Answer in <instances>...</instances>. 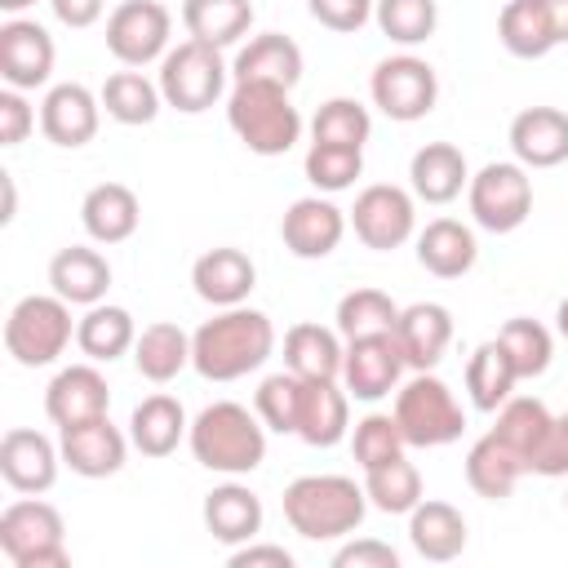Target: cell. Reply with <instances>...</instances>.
I'll return each instance as SVG.
<instances>
[{"instance_id":"6da1fadb","label":"cell","mask_w":568,"mask_h":568,"mask_svg":"<svg viewBox=\"0 0 568 568\" xmlns=\"http://www.w3.org/2000/svg\"><path fill=\"white\" fill-rule=\"evenodd\" d=\"M275 351V324L253 306H222L191 333V368L204 382H240Z\"/></svg>"},{"instance_id":"7a4b0ae2","label":"cell","mask_w":568,"mask_h":568,"mask_svg":"<svg viewBox=\"0 0 568 568\" xmlns=\"http://www.w3.org/2000/svg\"><path fill=\"white\" fill-rule=\"evenodd\" d=\"M191 457L217 475H248L266 462V422L235 399H217L195 413L186 430Z\"/></svg>"},{"instance_id":"3957f363","label":"cell","mask_w":568,"mask_h":568,"mask_svg":"<svg viewBox=\"0 0 568 568\" xmlns=\"http://www.w3.org/2000/svg\"><path fill=\"white\" fill-rule=\"evenodd\" d=\"M368 493L351 475H297L284 488V519L306 541H337L364 524Z\"/></svg>"},{"instance_id":"277c9868","label":"cell","mask_w":568,"mask_h":568,"mask_svg":"<svg viewBox=\"0 0 568 568\" xmlns=\"http://www.w3.org/2000/svg\"><path fill=\"white\" fill-rule=\"evenodd\" d=\"M293 89L235 80L226 93V124L253 155H284L302 138V115L288 98Z\"/></svg>"},{"instance_id":"5b68a950","label":"cell","mask_w":568,"mask_h":568,"mask_svg":"<svg viewBox=\"0 0 568 568\" xmlns=\"http://www.w3.org/2000/svg\"><path fill=\"white\" fill-rule=\"evenodd\" d=\"M0 550L13 568H67V524L58 506L40 497H18L0 510Z\"/></svg>"},{"instance_id":"8992f818","label":"cell","mask_w":568,"mask_h":568,"mask_svg":"<svg viewBox=\"0 0 568 568\" xmlns=\"http://www.w3.org/2000/svg\"><path fill=\"white\" fill-rule=\"evenodd\" d=\"M160 93L164 106L182 111V115H200L213 102H222V93H231V67L222 58V49L200 44V40H182L178 49H169L160 58Z\"/></svg>"},{"instance_id":"52a82bcc","label":"cell","mask_w":568,"mask_h":568,"mask_svg":"<svg viewBox=\"0 0 568 568\" xmlns=\"http://www.w3.org/2000/svg\"><path fill=\"white\" fill-rule=\"evenodd\" d=\"M75 337L71 324V302L58 293H31L22 297L9 320H4V351L22 364V368H44L53 364Z\"/></svg>"},{"instance_id":"ba28073f","label":"cell","mask_w":568,"mask_h":568,"mask_svg":"<svg viewBox=\"0 0 568 568\" xmlns=\"http://www.w3.org/2000/svg\"><path fill=\"white\" fill-rule=\"evenodd\" d=\"M395 422L408 448H444L466 430V413L453 386L439 382L435 373H417L395 390Z\"/></svg>"},{"instance_id":"9c48e42d","label":"cell","mask_w":568,"mask_h":568,"mask_svg":"<svg viewBox=\"0 0 568 568\" xmlns=\"http://www.w3.org/2000/svg\"><path fill=\"white\" fill-rule=\"evenodd\" d=\"M466 204H470L475 226H484L493 235H510L532 213V178L519 160H493L470 178Z\"/></svg>"},{"instance_id":"30bf717a","label":"cell","mask_w":568,"mask_h":568,"mask_svg":"<svg viewBox=\"0 0 568 568\" xmlns=\"http://www.w3.org/2000/svg\"><path fill=\"white\" fill-rule=\"evenodd\" d=\"M368 93H373V106L386 120L413 124V120H426L435 111V102H439V75H435V67L426 58L395 53V58H382L373 67Z\"/></svg>"},{"instance_id":"8fae6325","label":"cell","mask_w":568,"mask_h":568,"mask_svg":"<svg viewBox=\"0 0 568 568\" xmlns=\"http://www.w3.org/2000/svg\"><path fill=\"white\" fill-rule=\"evenodd\" d=\"M355 240L373 253H390L399 244L413 240L417 231V204L404 186H390V182H373L355 195V209L346 213Z\"/></svg>"},{"instance_id":"7c38bea8","label":"cell","mask_w":568,"mask_h":568,"mask_svg":"<svg viewBox=\"0 0 568 568\" xmlns=\"http://www.w3.org/2000/svg\"><path fill=\"white\" fill-rule=\"evenodd\" d=\"M173 18L160 0H124L106 18V49L124 67H146L169 53Z\"/></svg>"},{"instance_id":"4fadbf2b","label":"cell","mask_w":568,"mask_h":568,"mask_svg":"<svg viewBox=\"0 0 568 568\" xmlns=\"http://www.w3.org/2000/svg\"><path fill=\"white\" fill-rule=\"evenodd\" d=\"M404 351L395 342V333H373V337H351L346 355H342V382L351 399H386L390 390H399L404 377Z\"/></svg>"},{"instance_id":"5bb4252c","label":"cell","mask_w":568,"mask_h":568,"mask_svg":"<svg viewBox=\"0 0 568 568\" xmlns=\"http://www.w3.org/2000/svg\"><path fill=\"white\" fill-rule=\"evenodd\" d=\"M53 58H58L53 36H49L40 22H31V18H9V22L0 27V80H4L9 89L31 93V89L49 84Z\"/></svg>"},{"instance_id":"9a60e30c","label":"cell","mask_w":568,"mask_h":568,"mask_svg":"<svg viewBox=\"0 0 568 568\" xmlns=\"http://www.w3.org/2000/svg\"><path fill=\"white\" fill-rule=\"evenodd\" d=\"M346 213L333 204V200H324V195H302V200H293L288 209H284V217H280V240H284V248L293 253V257H302V262H320V257H328L337 244H342V235H346Z\"/></svg>"},{"instance_id":"2e32d148","label":"cell","mask_w":568,"mask_h":568,"mask_svg":"<svg viewBox=\"0 0 568 568\" xmlns=\"http://www.w3.org/2000/svg\"><path fill=\"white\" fill-rule=\"evenodd\" d=\"M58 466H62V448L31 426H13L0 439V475L13 493H49L58 484Z\"/></svg>"},{"instance_id":"e0dca14e","label":"cell","mask_w":568,"mask_h":568,"mask_svg":"<svg viewBox=\"0 0 568 568\" xmlns=\"http://www.w3.org/2000/svg\"><path fill=\"white\" fill-rule=\"evenodd\" d=\"M129 435L120 426H111V417H93V422H75L58 430V448H62V466H71L84 479H106L124 466L129 457Z\"/></svg>"},{"instance_id":"ac0fdd59","label":"cell","mask_w":568,"mask_h":568,"mask_svg":"<svg viewBox=\"0 0 568 568\" xmlns=\"http://www.w3.org/2000/svg\"><path fill=\"white\" fill-rule=\"evenodd\" d=\"M98 124H102V98L89 93V89L75 84V80L53 84V89L44 93V102H40V133H44L53 146L75 151V146L93 142Z\"/></svg>"},{"instance_id":"d6986e66","label":"cell","mask_w":568,"mask_h":568,"mask_svg":"<svg viewBox=\"0 0 568 568\" xmlns=\"http://www.w3.org/2000/svg\"><path fill=\"white\" fill-rule=\"evenodd\" d=\"M106 408H111V390H106V377L93 368V359L58 368V377L44 386V413L58 430L75 426V422L106 417Z\"/></svg>"},{"instance_id":"ffe728a7","label":"cell","mask_w":568,"mask_h":568,"mask_svg":"<svg viewBox=\"0 0 568 568\" xmlns=\"http://www.w3.org/2000/svg\"><path fill=\"white\" fill-rule=\"evenodd\" d=\"M191 284H195V297L217 306V311L222 306H244L253 284H257V266H253V257L244 248L222 244V248H209V253L195 257Z\"/></svg>"},{"instance_id":"44dd1931","label":"cell","mask_w":568,"mask_h":568,"mask_svg":"<svg viewBox=\"0 0 568 568\" xmlns=\"http://www.w3.org/2000/svg\"><path fill=\"white\" fill-rule=\"evenodd\" d=\"M510 151L524 169H555L568 160V115L559 106H524L510 120Z\"/></svg>"},{"instance_id":"7402d4cb","label":"cell","mask_w":568,"mask_h":568,"mask_svg":"<svg viewBox=\"0 0 568 568\" xmlns=\"http://www.w3.org/2000/svg\"><path fill=\"white\" fill-rule=\"evenodd\" d=\"M346 430H351V395L337 386V377H306L297 439L311 448H333L346 439Z\"/></svg>"},{"instance_id":"603a6c76","label":"cell","mask_w":568,"mask_h":568,"mask_svg":"<svg viewBox=\"0 0 568 568\" xmlns=\"http://www.w3.org/2000/svg\"><path fill=\"white\" fill-rule=\"evenodd\" d=\"M262 519H266L262 497L248 484H235V475L204 497V528H209L213 541H222L231 550L244 546V541H253L262 532Z\"/></svg>"},{"instance_id":"cb8c5ba5","label":"cell","mask_w":568,"mask_h":568,"mask_svg":"<svg viewBox=\"0 0 568 568\" xmlns=\"http://www.w3.org/2000/svg\"><path fill=\"white\" fill-rule=\"evenodd\" d=\"M395 342H399L408 368L430 373L444 359L448 342H453V315H448V306H439V302H413V306H404L399 311V324H395Z\"/></svg>"},{"instance_id":"d4e9b609","label":"cell","mask_w":568,"mask_h":568,"mask_svg":"<svg viewBox=\"0 0 568 568\" xmlns=\"http://www.w3.org/2000/svg\"><path fill=\"white\" fill-rule=\"evenodd\" d=\"M142 222V204L124 182H98L80 200V226L93 244H124Z\"/></svg>"},{"instance_id":"484cf974","label":"cell","mask_w":568,"mask_h":568,"mask_svg":"<svg viewBox=\"0 0 568 568\" xmlns=\"http://www.w3.org/2000/svg\"><path fill=\"white\" fill-rule=\"evenodd\" d=\"M235 80H257V84H280V89H297L302 80V49L297 40L280 36V31H262L248 44H240L235 62H231V84Z\"/></svg>"},{"instance_id":"4316f807","label":"cell","mask_w":568,"mask_h":568,"mask_svg":"<svg viewBox=\"0 0 568 568\" xmlns=\"http://www.w3.org/2000/svg\"><path fill=\"white\" fill-rule=\"evenodd\" d=\"M408 186L426 204H453L470 186L466 155L453 142H426V146H417L413 160H408Z\"/></svg>"},{"instance_id":"83f0119b","label":"cell","mask_w":568,"mask_h":568,"mask_svg":"<svg viewBox=\"0 0 568 568\" xmlns=\"http://www.w3.org/2000/svg\"><path fill=\"white\" fill-rule=\"evenodd\" d=\"M49 284L71 306H93L111 288V262L98 248H89V244H67L49 262Z\"/></svg>"},{"instance_id":"f1b7e54d","label":"cell","mask_w":568,"mask_h":568,"mask_svg":"<svg viewBox=\"0 0 568 568\" xmlns=\"http://www.w3.org/2000/svg\"><path fill=\"white\" fill-rule=\"evenodd\" d=\"M408 541L422 559L430 564H448L466 550V519L453 501H435V497H422L413 510H408Z\"/></svg>"},{"instance_id":"f546056e","label":"cell","mask_w":568,"mask_h":568,"mask_svg":"<svg viewBox=\"0 0 568 568\" xmlns=\"http://www.w3.org/2000/svg\"><path fill=\"white\" fill-rule=\"evenodd\" d=\"M479 257L475 231L457 217H435L417 231V262L435 275V280H462Z\"/></svg>"},{"instance_id":"4dcf8cb0","label":"cell","mask_w":568,"mask_h":568,"mask_svg":"<svg viewBox=\"0 0 568 568\" xmlns=\"http://www.w3.org/2000/svg\"><path fill=\"white\" fill-rule=\"evenodd\" d=\"M138 342V324L124 306H111V302H93L80 320H75V346L84 359L93 364H111L120 355H129Z\"/></svg>"},{"instance_id":"1f68e13d","label":"cell","mask_w":568,"mask_h":568,"mask_svg":"<svg viewBox=\"0 0 568 568\" xmlns=\"http://www.w3.org/2000/svg\"><path fill=\"white\" fill-rule=\"evenodd\" d=\"M191 422H186V408L173 399V395H146L133 417H129V439L142 457H169L178 453V444L186 439Z\"/></svg>"},{"instance_id":"d6a6232c","label":"cell","mask_w":568,"mask_h":568,"mask_svg":"<svg viewBox=\"0 0 568 568\" xmlns=\"http://www.w3.org/2000/svg\"><path fill=\"white\" fill-rule=\"evenodd\" d=\"M519 479H524V462H519V453H515L501 435L488 430V435H479V439L470 444V453H466V484H470L479 497L506 501Z\"/></svg>"},{"instance_id":"836d02e7","label":"cell","mask_w":568,"mask_h":568,"mask_svg":"<svg viewBox=\"0 0 568 568\" xmlns=\"http://www.w3.org/2000/svg\"><path fill=\"white\" fill-rule=\"evenodd\" d=\"M497 40L510 58H524V62L546 58L559 44L541 0H506L501 13H497Z\"/></svg>"},{"instance_id":"e575fe53","label":"cell","mask_w":568,"mask_h":568,"mask_svg":"<svg viewBox=\"0 0 568 568\" xmlns=\"http://www.w3.org/2000/svg\"><path fill=\"white\" fill-rule=\"evenodd\" d=\"M182 27L191 40L231 49L248 36L253 27V4L248 0H182Z\"/></svg>"},{"instance_id":"d590c367","label":"cell","mask_w":568,"mask_h":568,"mask_svg":"<svg viewBox=\"0 0 568 568\" xmlns=\"http://www.w3.org/2000/svg\"><path fill=\"white\" fill-rule=\"evenodd\" d=\"M186 364H191V333H182L178 324L155 320V324H146V328L138 333V342H133V368H138L146 382L164 386V382H173Z\"/></svg>"},{"instance_id":"8d00e7d4","label":"cell","mask_w":568,"mask_h":568,"mask_svg":"<svg viewBox=\"0 0 568 568\" xmlns=\"http://www.w3.org/2000/svg\"><path fill=\"white\" fill-rule=\"evenodd\" d=\"M342 333L324 324H293L284 333V368L297 377H342Z\"/></svg>"},{"instance_id":"74e56055","label":"cell","mask_w":568,"mask_h":568,"mask_svg":"<svg viewBox=\"0 0 568 568\" xmlns=\"http://www.w3.org/2000/svg\"><path fill=\"white\" fill-rule=\"evenodd\" d=\"M515 382H519V373H515V364H510V355H506V346L497 337L479 342L470 351V359H466V395H470V404L479 413H497L515 395Z\"/></svg>"},{"instance_id":"f35d334b","label":"cell","mask_w":568,"mask_h":568,"mask_svg":"<svg viewBox=\"0 0 568 568\" xmlns=\"http://www.w3.org/2000/svg\"><path fill=\"white\" fill-rule=\"evenodd\" d=\"M102 111L115 120V124H151L155 115H160V106H164V93H160V84L155 80H146L142 71H115V75H106V84H102Z\"/></svg>"},{"instance_id":"ab89813d","label":"cell","mask_w":568,"mask_h":568,"mask_svg":"<svg viewBox=\"0 0 568 568\" xmlns=\"http://www.w3.org/2000/svg\"><path fill=\"white\" fill-rule=\"evenodd\" d=\"M550 426H555V413H550L541 399H532V395H510V399L497 408V426H493V435H501V439L519 453L524 475H528V457H532V448L546 439Z\"/></svg>"},{"instance_id":"60d3db41","label":"cell","mask_w":568,"mask_h":568,"mask_svg":"<svg viewBox=\"0 0 568 568\" xmlns=\"http://www.w3.org/2000/svg\"><path fill=\"white\" fill-rule=\"evenodd\" d=\"M364 493H368V506H377L382 515H408L422 501V470L408 457L382 462L364 470Z\"/></svg>"},{"instance_id":"b9f144b4","label":"cell","mask_w":568,"mask_h":568,"mask_svg":"<svg viewBox=\"0 0 568 568\" xmlns=\"http://www.w3.org/2000/svg\"><path fill=\"white\" fill-rule=\"evenodd\" d=\"M399 311L390 302V293L382 288H351L342 302H337V333L351 342V337H373V333H395L399 324Z\"/></svg>"},{"instance_id":"7bdbcfd3","label":"cell","mask_w":568,"mask_h":568,"mask_svg":"<svg viewBox=\"0 0 568 568\" xmlns=\"http://www.w3.org/2000/svg\"><path fill=\"white\" fill-rule=\"evenodd\" d=\"M497 342L506 346V355H510L519 382H524V377H541V373L550 368L555 342H550V328H546V324H537V320H528V315H515V320H506V324L497 328Z\"/></svg>"},{"instance_id":"ee69618b","label":"cell","mask_w":568,"mask_h":568,"mask_svg":"<svg viewBox=\"0 0 568 568\" xmlns=\"http://www.w3.org/2000/svg\"><path fill=\"white\" fill-rule=\"evenodd\" d=\"M368 133H373V115L355 98H328L311 115V142H337V146H359L364 151Z\"/></svg>"},{"instance_id":"f6af8a7d","label":"cell","mask_w":568,"mask_h":568,"mask_svg":"<svg viewBox=\"0 0 568 568\" xmlns=\"http://www.w3.org/2000/svg\"><path fill=\"white\" fill-rule=\"evenodd\" d=\"M306 182L324 195H337L346 186H355V178L364 173V151L359 146H337V142H311L306 160Z\"/></svg>"},{"instance_id":"bcb514c9","label":"cell","mask_w":568,"mask_h":568,"mask_svg":"<svg viewBox=\"0 0 568 568\" xmlns=\"http://www.w3.org/2000/svg\"><path fill=\"white\" fill-rule=\"evenodd\" d=\"M373 22L395 44H422L439 27V4L435 0H377L373 4Z\"/></svg>"},{"instance_id":"7dc6e473","label":"cell","mask_w":568,"mask_h":568,"mask_svg":"<svg viewBox=\"0 0 568 568\" xmlns=\"http://www.w3.org/2000/svg\"><path fill=\"white\" fill-rule=\"evenodd\" d=\"M302 386H306V377H297V373H288V368L262 377V386H257V395H253V408H257V417L266 422V430H275V435H297Z\"/></svg>"},{"instance_id":"c3c4849f","label":"cell","mask_w":568,"mask_h":568,"mask_svg":"<svg viewBox=\"0 0 568 568\" xmlns=\"http://www.w3.org/2000/svg\"><path fill=\"white\" fill-rule=\"evenodd\" d=\"M404 430L395 422V413H368L355 422V435H351V453L359 462V470H373L382 462H395L404 457Z\"/></svg>"},{"instance_id":"681fc988","label":"cell","mask_w":568,"mask_h":568,"mask_svg":"<svg viewBox=\"0 0 568 568\" xmlns=\"http://www.w3.org/2000/svg\"><path fill=\"white\" fill-rule=\"evenodd\" d=\"M373 4H377V0H306L311 18H315L320 27H328V31H337V36L359 31V27L373 18Z\"/></svg>"},{"instance_id":"f907efd6","label":"cell","mask_w":568,"mask_h":568,"mask_svg":"<svg viewBox=\"0 0 568 568\" xmlns=\"http://www.w3.org/2000/svg\"><path fill=\"white\" fill-rule=\"evenodd\" d=\"M333 568H399V550L377 537H359L333 550Z\"/></svg>"},{"instance_id":"816d5d0a","label":"cell","mask_w":568,"mask_h":568,"mask_svg":"<svg viewBox=\"0 0 568 568\" xmlns=\"http://www.w3.org/2000/svg\"><path fill=\"white\" fill-rule=\"evenodd\" d=\"M31 129H36V106L22 98V89H4L0 93V146L27 142Z\"/></svg>"},{"instance_id":"f5cc1de1","label":"cell","mask_w":568,"mask_h":568,"mask_svg":"<svg viewBox=\"0 0 568 568\" xmlns=\"http://www.w3.org/2000/svg\"><path fill=\"white\" fill-rule=\"evenodd\" d=\"M226 564L231 568H257V564H271V568H293V555L284 550V546H271V541H244V546H235L231 555H226Z\"/></svg>"},{"instance_id":"db71d44e","label":"cell","mask_w":568,"mask_h":568,"mask_svg":"<svg viewBox=\"0 0 568 568\" xmlns=\"http://www.w3.org/2000/svg\"><path fill=\"white\" fill-rule=\"evenodd\" d=\"M49 9H53V18H58L62 27L84 31V27H93V22L102 18L106 0H49Z\"/></svg>"},{"instance_id":"11a10c76","label":"cell","mask_w":568,"mask_h":568,"mask_svg":"<svg viewBox=\"0 0 568 568\" xmlns=\"http://www.w3.org/2000/svg\"><path fill=\"white\" fill-rule=\"evenodd\" d=\"M546 13H550V27H555V40L568 44V0H541Z\"/></svg>"},{"instance_id":"9f6ffc18","label":"cell","mask_w":568,"mask_h":568,"mask_svg":"<svg viewBox=\"0 0 568 568\" xmlns=\"http://www.w3.org/2000/svg\"><path fill=\"white\" fill-rule=\"evenodd\" d=\"M0 186H4V213H0V222H13V209H18V195H13V178H9V173H0Z\"/></svg>"},{"instance_id":"6f0895ef","label":"cell","mask_w":568,"mask_h":568,"mask_svg":"<svg viewBox=\"0 0 568 568\" xmlns=\"http://www.w3.org/2000/svg\"><path fill=\"white\" fill-rule=\"evenodd\" d=\"M555 328H559V337L568 342V297L559 302V311H555Z\"/></svg>"},{"instance_id":"680465c9","label":"cell","mask_w":568,"mask_h":568,"mask_svg":"<svg viewBox=\"0 0 568 568\" xmlns=\"http://www.w3.org/2000/svg\"><path fill=\"white\" fill-rule=\"evenodd\" d=\"M31 4H36V0H0L4 13H22V9H31Z\"/></svg>"},{"instance_id":"91938a15","label":"cell","mask_w":568,"mask_h":568,"mask_svg":"<svg viewBox=\"0 0 568 568\" xmlns=\"http://www.w3.org/2000/svg\"><path fill=\"white\" fill-rule=\"evenodd\" d=\"M564 510H568V493H564Z\"/></svg>"},{"instance_id":"94428289","label":"cell","mask_w":568,"mask_h":568,"mask_svg":"<svg viewBox=\"0 0 568 568\" xmlns=\"http://www.w3.org/2000/svg\"><path fill=\"white\" fill-rule=\"evenodd\" d=\"M564 426H568V413H564Z\"/></svg>"}]
</instances>
